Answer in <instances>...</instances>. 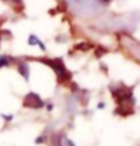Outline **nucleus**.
I'll list each match as a JSON object with an SVG mask.
<instances>
[{"mask_svg":"<svg viewBox=\"0 0 140 146\" xmlns=\"http://www.w3.org/2000/svg\"><path fill=\"white\" fill-rule=\"evenodd\" d=\"M23 104H24V107H27V109H41V107H44V101L39 98L38 94L30 92V94L24 98Z\"/></svg>","mask_w":140,"mask_h":146,"instance_id":"obj_1","label":"nucleus"},{"mask_svg":"<svg viewBox=\"0 0 140 146\" xmlns=\"http://www.w3.org/2000/svg\"><path fill=\"white\" fill-rule=\"evenodd\" d=\"M18 72H20V75L23 77L26 82L29 80V77H30V69H29V65L26 63V62H21V63H18Z\"/></svg>","mask_w":140,"mask_h":146,"instance_id":"obj_2","label":"nucleus"},{"mask_svg":"<svg viewBox=\"0 0 140 146\" xmlns=\"http://www.w3.org/2000/svg\"><path fill=\"white\" fill-rule=\"evenodd\" d=\"M29 44H30V45H39V47H41V50H45V45L42 44V42L36 38V35H33V33L29 36Z\"/></svg>","mask_w":140,"mask_h":146,"instance_id":"obj_3","label":"nucleus"},{"mask_svg":"<svg viewBox=\"0 0 140 146\" xmlns=\"http://www.w3.org/2000/svg\"><path fill=\"white\" fill-rule=\"evenodd\" d=\"M9 65H11V59H9V56H0V68L9 66Z\"/></svg>","mask_w":140,"mask_h":146,"instance_id":"obj_4","label":"nucleus"},{"mask_svg":"<svg viewBox=\"0 0 140 146\" xmlns=\"http://www.w3.org/2000/svg\"><path fill=\"white\" fill-rule=\"evenodd\" d=\"M45 142H47V136H44V134L35 139V143H36V145H41V143H45Z\"/></svg>","mask_w":140,"mask_h":146,"instance_id":"obj_5","label":"nucleus"},{"mask_svg":"<svg viewBox=\"0 0 140 146\" xmlns=\"http://www.w3.org/2000/svg\"><path fill=\"white\" fill-rule=\"evenodd\" d=\"M6 122H12L14 121V115H0Z\"/></svg>","mask_w":140,"mask_h":146,"instance_id":"obj_6","label":"nucleus"},{"mask_svg":"<svg viewBox=\"0 0 140 146\" xmlns=\"http://www.w3.org/2000/svg\"><path fill=\"white\" fill-rule=\"evenodd\" d=\"M53 109V104H51V102H48V104H47V110H51Z\"/></svg>","mask_w":140,"mask_h":146,"instance_id":"obj_7","label":"nucleus"}]
</instances>
